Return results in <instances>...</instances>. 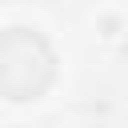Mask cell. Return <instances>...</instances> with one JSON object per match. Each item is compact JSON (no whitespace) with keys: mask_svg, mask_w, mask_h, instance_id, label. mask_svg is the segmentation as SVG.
<instances>
[{"mask_svg":"<svg viewBox=\"0 0 128 128\" xmlns=\"http://www.w3.org/2000/svg\"><path fill=\"white\" fill-rule=\"evenodd\" d=\"M56 80V52L36 28H4L0 32V96L36 100Z\"/></svg>","mask_w":128,"mask_h":128,"instance_id":"6da1fadb","label":"cell"}]
</instances>
